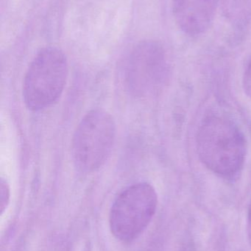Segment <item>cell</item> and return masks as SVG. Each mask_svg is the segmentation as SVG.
<instances>
[{
  "instance_id": "obj_1",
  "label": "cell",
  "mask_w": 251,
  "mask_h": 251,
  "mask_svg": "<svg viewBox=\"0 0 251 251\" xmlns=\"http://www.w3.org/2000/svg\"><path fill=\"white\" fill-rule=\"evenodd\" d=\"M197 149L203 165L224 178L235 176L243 168L247 143L234 122L222 116L203 121L197 134Z\"/></svg>"
},
{
  "instance_id": "obj_2",
  "label": "cell",
  "mask_w": 251,
  "mask_h": 251,
  "mask_svg": "<svg viewBox=\"0 0 251 251\" xmlns=\"http://www.w3.org/2000/svg\"><path fill=\"white\" fill-rule=\"evenodd\" d=\"M68 76V63L56 47L42 49L31 62L23 84L25 104L33 111L47 108L63 93Z\"/></svg>"
},
{
  "instance_id": "obj_3",
  "label": "cell",
  "mask_w": 251,
  "mask_h": 251,
  "mask_svg": "<svg viewBox=\"0 0 251 251\" xmlns=\"http://www.w3.org/2000/svg\"><path fill=\"white\" fill-rule=\"evenodd\" d=\"M116 135V125L110 113L93 110L78 125L72 140V156L75 166L91 173L104 165L110 156Z\"/></svg>"
},
{
  "instance_id": "obj_4",
  "label": "cell",
  "mask_w": 251,
  "mask_h": 251,
  "mask_svg": "<svg viewBox=\"0 0 251 251\" xmlns=\"http://www.w3.org/2000/svg\"><path fill=\"white\" fill-rule=\"evenodd\" d=\"M157 205V193L151 184L138 183L125 189L111 209L112 234L122 242L137 238L151 222Z\"/></svg>"
},
{
  "instance_id": "obj_5",
  "label": "cell",
  "mask_w": 251,
  "mask_h": 251,
  "mask_svg": "<svg viewBox=\"0 0 251 251\" xmlns=\"http://www.w3.org/2000/svg\"><path fill=\"white\" fill-rule=\"evenodd\" d=\"M169 72L167 54L162 44L144 41L128 55L125 80L128 90L137 97H147L163 86Z\"/></svg>"
},
{
  "instance_id": "obj_6",
  "label": "cell",
  "mask_w": 251,
  "mask_h": 251,
  "mask_svg": "<svg viewBox=\"0 0 251 251\" xmlns=\"http://www.w3.org/2000/svg\"><path fill=\"white\" fill-rule=\"evenodd\" d=\"M221 0H172L175 23L186 35L199 36L212 26Z\"/></svg>"
},
{
  "instance_id": "obj_7",
  "label": "cell",
  "mask_w": 251,
  "mask_h": 251,
  "mask_svg": "<svg viewBox=\"0 0 251 251\" xmlns=\"http://www.w3.org/2000/svg\"><path fill=\"white\" fill-rule=\"evenodd\" d=\"M221 4L234 32H247L251 25V0H221Z\"/></svg>"
},
{
  "instance_id": "obj_8",
  "label": "cell",
  "mask_w": 251,
  "mask_h": 251,
  "mask_svg": "<svg viewBox=\"0 0 251 251\" xmlns=\"http://www.w3.org/2000/svg\"><path fill=\"white\" fill-rule=\"evenodd\" d=\"M10 189L7 180L1 177L0 180V212L1 215L7 209L10 202Z\"/></svg>"
},
{
  "instance_id": "obj_9",
  "label": "cell",
  "mask_w": 251,
  "mask_h": 251,
  "mask_svg": "<svg viewBox=\"0 0 251 251\" xmlns=\"http://www.w3.org/2000/svg\"><path fill=\"white\" fill-rule=\"evenodd\" d=\"M243 84L245 92L251 99V59L245 71Z\"/></svg>"
},
{
  "instance_id": "obj_10",
  "label": "cell",
  "mask_w": 251,
  "mask_h": 251,
  "mask_svg": "<svg viewBox=\"0 0 251 251\" xmlns=\"http://www.w3.org/2000/svg\"><path fill=\"white\" fill-rule=\"evenodd\" d=\"M247 234L248 239L251 246V201L249 205V212H248Z\"/></svg>"
}]
</instances>
